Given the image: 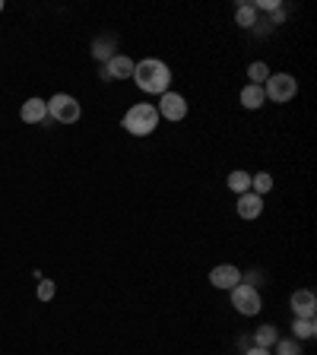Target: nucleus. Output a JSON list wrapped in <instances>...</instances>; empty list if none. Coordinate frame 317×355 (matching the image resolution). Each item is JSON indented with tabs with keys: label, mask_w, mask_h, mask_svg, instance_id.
Segmentation results:
<instances>
[{
	"label": "nucleus",
	"mask_w": 317,
	"mask_h": 355,
	"mask_svg": "<svg viewBox=\"0 0 317 355\" xmlns=\"http://www.w3.org/2000/svg\"><path fill=\"white\" fill-rule=\"evenodd\" d=\"M267 102V95H263V86H254V83H248L242 89V105L248 108V111H257L260 105Z\"/></svg>",
	"instance_id": "nucleus-13"
},
{
	"label": "nucleus",
	"mask_w": 317,
	"mask_h": 355,
	"mask_svg": "<svg viewBox=\"0 0 317 355\" xmlns=\"http://www.w3.org/2000/svg\"><path fill=\"white\" fill-rule=\"evenodd\" d=\"M244 355H273V352H270V349H257V346H250Z\"/></svg>",
	"instance_id": "nucleus-23"
},
{
	"label": "nucleus",
	"mask_w": 317,
	"mask_h": 355,
	"mask_svg": "<svg viewBox=\"0 0 317 355\" xmlns=\"http://www.w3.org/2000/svg\"><path fill=\"white\" fill-rule=\"evenodd\" d=\"M317 323L314 317H295L292 321V339H314Z\"/></svg>",
	"instance_id": "nucleus-14"
},
{
	"label": "nucleus",
	"mask_w": 317,
	"mask_h": 355,
	"mask_svg": "<svg viewBox=\"0 0 317 355\" xmlns=\"http://www.w3.org/2000/svg\"><path fill=\"white\" fill-rule=\"evenodd\" d=\"M0 13H3V0H0Z\"/></svg>",
	"instance_id": "nucleus-24"
},
{
	"label": "nucleus",
	"mask_w": 317,
	"mask_h": 355,
	"mask_svg": "<svg viewBox=\"0 0 317 355\" xmlns=\"http://www.w3.org/2000/svg\"><path fill=\"white\" fill-rule=\"evenodd\" d=\"M19 117L25 124H45L48 121V102L45 99H25L19 108Z\"/></svg>",
	"instance_id": "nucleus-9"
},
{
	"label": "nucleus",
	"mask_w": 317,
	"mask_h": 355,
	"mask_svg": "<svg viewBox=\"0 0 317 355\" xmlns=\"http://www.w3.org/2000/svg\"><path fill=\"white\" fill-rule=\"evenodd\" d=\"M263 95H267V102L285 105L298 95V80L292 73H270V80L263 83Z\"/></svg>",
	"instance_id": "nucleus-3"
},
{
	"label": "nucleus",
	"mask_w": 317,
	"mask_h": 355,
	"mask_svg": "<svg viewBox=\"0 0 317 355\" xmlns=\"http://www.w3.org/2000/svg\"><path fill=\"white\" fill-rule=\"evenodd\" d=\"M235 23L242 25V29H254V25H257V10H254V3H242V7L235 10Z\"/></svg>",
	"instance_id": "nucleus-16"
},
{
	"label": "nucleus",
	"mask_w": 317,
	"mask_h": 355,
	"mask_svg": "<svg viewBox=\"0 0 317 355\" xmlns=\"http://www.w3.org/2000/svg\"><path fill=\"white\" fill-rule=\"evenodd\" d=\"M238 282H242V270L232 264H222V266H213V270H209V286H213V289L232 292Z\"/></svg>",
	"instance_id": "nucleus-7"
},
{
	"label": "nucleus",
	"mask_w": 317,
	"mask_h": 355,
	"mask_svg": "<svg viewBox=\"0 0 317 355\" xmlns=\"http://www.w3.org/2000/svg\"><path fill=\"white\" fill-rule=\"evenodd\" d=\"M121 124H124V130L130 133V137H150V133L158 127V111H156V105H150V102H140V105L127 108V115H124Z\"/></svg>",
	"instance_id": "nucleus-2"
},
{
	"label": "nucleus",
	"mask_w": 317,
	"mask_h": 355,
	"mask_svg": "<svg viewBox=\"0 0 317 355\" xmlns=\"http://www.w3.org/2000/svg\"><path fill=\"white\" fill-rule=\"evenodd\" d=\"M80 115H83V108H80V102H76L73 95H67V92H58V95L48 99V117H54L58 124H76Z\"/></svg>",
	"instance_id": "nucleus-4"
},
{
	"label": "nucleus",
	"mask_w": 317,
	"mask_h": 355,
	"mask_svg": "<svg viewBox=\"0 0 317 355\" xmlns=\"http://www.w3.org/2000/svg\"><path fill=\"white\" fill-rule=\"evenodd\" d=\"M276 339H279V336H276V327H270V323H267V327H260V330L254 333V346H257V349H270V346H276Z\"/></svg>",
	"instance_id": "nucleus-19"
},
{
	"label": "nucleus",
	"mask_w": 317,
	"mask_h": 355,
	"mask_svg": "<svg viewBox=\"0 0 317 355\" xmlns=\"http://www.w3.org/2000/svg\"><path fill=\"white\" fill-rule=\"evenodd\" d=\"M156 111H158V117H168V121H184V117H187V99H184L181 92L168 89L165 95H158Z\"/></svg>",
	"instance_id": "nucleus-6"
},
{
	"label": "nucleus",
	"mask_w": 317,
	"mask_h": 355,
	"mask_svg": "<svg viewBox=\"0 0 317 355\" xmlns=\"http://www.w3.org/2000/svg\"><path fill=\"white\" fill-rule=\"evenodd\" d=\"M235 209H238V216L242 219H257L260 213H263V197H257V194H238V203H235Z\"/></svg>",
	"instance_id": "nucleus-11"
},
{
	"label": "nucleus",
	"mask_w": 317,
	"mask_h": 355,
	"mask_svg": "<svg viewBox=\"0 0 317 355\" xmlns=\"http://www.w3.org/2000/svg\"><path fill=\"white\" fill-rule=\"evenodd\" d=\"M270 190H273V174H270V172L250 174V194L263 197V194H270Z\"/></svg>",
	"instance_id": "nucleus-15"
},
{
	"label": "nucleus",
	"mask_w": 317,
	"mask_h": 355,
	"mask_svg": "<svg viewBox=\"0 0 317 355\" xmlns=\"http://www.w3.org/2000/svg\"><path fill=\"white\" fill-rule=\"evenodd\" d=\"M134 67H137V60H130L127 54L117 51L115 58L102 67V80H130V76H134Z\"/></svg>",
	"instance_id": "nucleus-8"
},
{
	"label": "nucleus",
	"mask_w": 317,
	"mask_h": 355,
	"mask_svg": "<svg viewBox=\"0 0 317 355\" xmlns=\"http://www.w3.org/2000/svg\"><path fill=\"white\" fill-rule=\"evenodd\" d=\"M228 190H235V194H248L250 190V174L242 172V168H235L232 174H228Z\"/></svg>",
	"instance_id": "nucleus-18"
},
{
	"label": "nucleus",
	"mask_w": 317,
	"mask_h": 355,
	"mask_svg": "<svg viewBox=\"0 0 317 355\" xmlns=\"http://www.w3.org/2000/svg\"><path fill=\"white\" fill-rule=\"evenodd\" d=\"M130 80H134L146 95H165V92L172 89V70H168L165 60H158V58L137 60Z\"/></svg>",
	"instance_id": "nucleus-1"
},
{
	"label": "nucleus",
	"mask_w": 317,
	"mask_h": 355,
	"mask_svg": "<svg viewBox=\"0 0 317 355\" xmlns=\"http://www.w3.org/2000/svg\"><path fill=\"white\" fill-rule=\"evenodd\" d=\"M115 54H117V42L111 38V35H102V38H95V42H92V58L102 60V64H108Z\"/></svg>",
	"instance_id": "nucleus-12"
},
{
	"label": "nucleus",
	"mask_w": 317,
	"mask_h": 355,
	"mask_svg": "<svg viewBox=\"0 0 317 355\" xmlns=\"http://www.w3.org/2000/svg\"><path fill=\"white\" fill-rule=\"evenodd\" d=\"M254 10H270L273 13V10H279V0H260V3H254Z\"/></svg>",
	"instance_id": "nucleus-22"
},
{
	"label": "nucleus",
	"mask_w": 317,
	"mask_h": 355,
	"mask_svg": "<svg viewBox=\"0 0 317 355\" xmlns=\"http://www.w3.org/2000/svg\"><path fill=\"white\" fill-rule=\"evenodd\" d=\"M292 311H295V317H314V311H317V298H314V292L311 289H298V292H292Z\"/></svg>",
	"instance_id": "nucleus-10"
},
{
	"label": "nucleus",
	"mask_w": 317,
	"mask_h": 355,
	"mask_svg": "<svg viewBox=\"0 0 317 355\" xmlns=\"http://www.w3.org/2000/svg\"><path fill=\"white\" fill-rule=\"evenodd\" d=\"M276 355H301L298 339H276Z\"/></svg>",
	"instance_id": "nucleus-20"
},
{
	"label": "nucleus",
	"mask_w": 317,
	"mask_h": 355,
	"mask_svg": "<svg viewBox=\"0 0 317 355\" xmlns=\"http://www.w3.org/2000/svg\"><path fill=\"white\" fill-rule=\"evenodd\" d=\"M270 73H273V70H270L263 60H254V64H248V83H254V86H263L270 80Z\"/></svg>",
	"instance_id": "nucleus-17"
},
{
	"label": "nucleus",
	"mask_w": 317,
	"mask_h": 355,
	"mask_svg": "<svg viewBox=\"0 0 317 355\" xmlns=\"http://www.w3.org/2000/svg\"><path fill=\"white\" fill-rule=\"evenodd\" d=\"M232 305H235V311L244 314V317H254V314H260L263 301H260L257 286H250V282H238V286L232 289Z\"/></svg>",
	"instance_id": "nucleus-5"
},
{
	"label": "nucleus",
	"mask_w": 317,
	"mask_h": 355,
	"mask_svg": "<svg viewBox=\"0 0 317 355\" xmlns=\"http://www.w3.org/2000/svg\"><path fill=\"white\" fill-rule=\"evenodd\" d=\"M54 279H42L38 282V298H42V301H51V298H54Z\"/></svg>",
	"instance_id": "nucleus-21"
}]
</instances>
